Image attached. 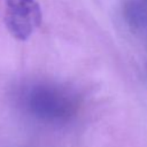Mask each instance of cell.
Returning a JSON list of instances; mask_svg holds the SVG:
<instances>
[{
  "label": "cell",
  "instance_id": "6da1fadb",
  "mask_svg": "<svg viewBox=\"0 0 147 147\" xmlns=\"http://www.w3.org/2000/svg\"><path fill=\"white\" fill-rule=\"evenodd\" d=\"M6 25L18 40H26L41 23V10L36 0H7Z\"/></svg>",
  "mask_w": 147,
  "mask_h": 147
}]
</instances>
